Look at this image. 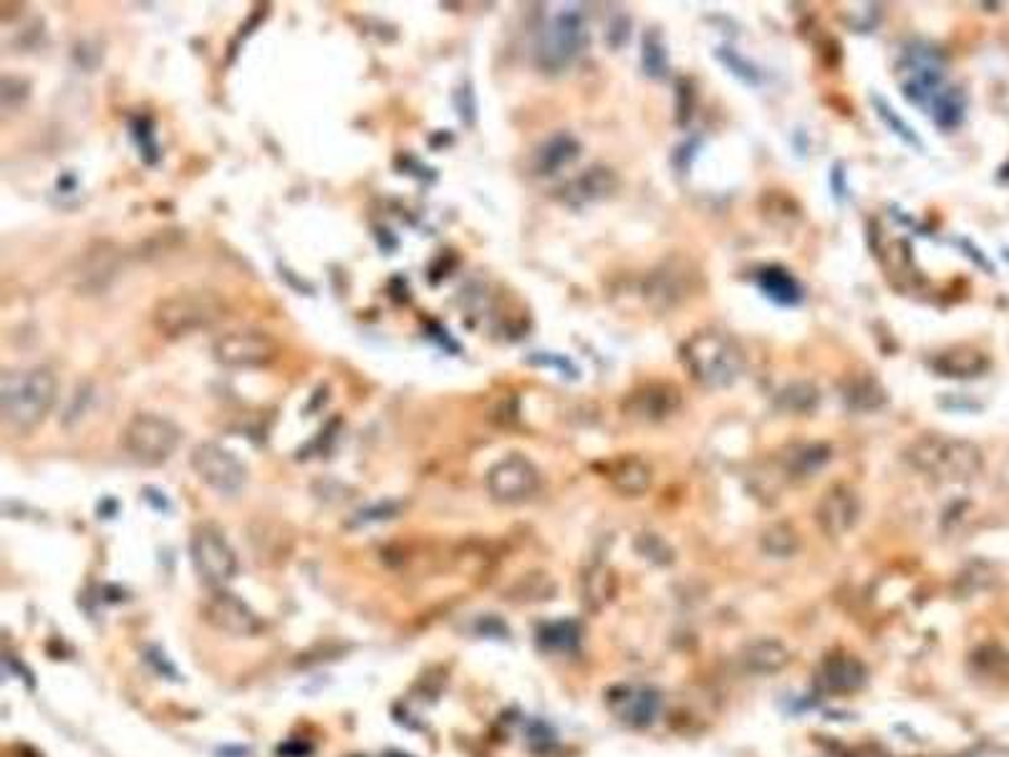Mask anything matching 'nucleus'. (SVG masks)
I'll return each mask as SVG.
<instances>
[{"label":"nucleus","instance_id":"obj_13","mask_svg":"<svg viewBox=\"0 0 1009 757\" xmlns=\"http://www.w3.org/2000/svg\"><path fill=\"white\" fill-rule=\"evenodd\" d=\"M898 84L906 93V99L913 101V104L921 109H932L934 101L938 99L944 86V72L942 66L934 64L932 56H924V53H909L898 66Z\"/></svg>","mask_w":1009,"mask_h":757},{"label":"nucleus","instance_id":"obj_14","mask_svg":"<svg viewBox=\"0 0 1009 757\" xmlns=\"http://www.w3.org/2000/svg\"><path fill=\"white\" fill-rule=\"evenodd\" d=\"M606 705L616 720L631 728H646L661 712L659 692L644 684H619L608 692Z\"/></svg>","mask_w":1009,"mask_h":757},{"label":"nucleus","instance_id":"obj_6","mask_svg":"<svg viewBox=\"0 0 1009 757\" xmlns=\"http://www.w3.org/2000/svg\"><path fill=\"white\" fill-rule=\"evenodd\" d=\"M699 286L702 276L697 265L686 261L682 255H677L667 257V261L656 265L654 270H648L644 286H641V293H644L648 306L664 314V311L682 306L686 299H692Z\"/></svg>","mask_w":1009,"mask_h":757},{"label":"nucleus","instance_id":"obj_27","mask_svg":"<svg viewBox=\"0 0 1009 757\" xmlns=\"http://www.w3.org/2000/svg\"><path fill=\"white\" fill-rule=\"evenodd\" d=\"M797 545H800V538H797L795 528L787 526V522H775V526L762 533L765 553L775 558H790L797 551Z\"/></svg>","mask_w":1009,"mask_h":757},{"label":"nucleus","instance_id":"obj_26","mask_svg":"<svg viewBox=\"0 0 1009 757\" xmlns=\"http://www.w3.org/2000/svg\"><path fill=\"white\" fill-rule=\"evenodd\" d=\"M929 114L934 116V122L938 124V127H944V129L957 127V124L961 122V116H964V93H961L959 89H954V86H946V89L938 93V99L934 101L932 109H929Z\"/></svg>","mask_w":1009,"mask_h":757},{"label":"nucleus","instance_id":"obj_21","mask_svg":"<svg viewBox=\"0 0 1009 757\" xmlns=\"http://www.w3.org/2000/svg\"><path fill=\"white\" fill-rule=\"evenodd\" d=\"M578 154H581V144L570 135H555L535 152V172L538 175H555V172L570 165Z\"/></svg>","mask_w":1009,"mask_h":757},{"label":"nucleus","instance_id":"obj_4","mask_svg":"<svg viewBox=\"0 0 1009 757\" xmlns=\"http://www.w3.org/2000/svg\"><path fill=\"white\" fill-rule=\"evenodd\" d=\"M225 301L205 288H185L156 301L152 324L164 339H187L207 331L225 318Z\"/></svg>","mask_w":1009,"mask_h":757},{"label":"nucleus","instance_id":"obj_18","mask_svg":"<svg viewBox=\"0 0 1009 757\" xmlns=\"http://www.w3.org/2000/svg\"><path fill=\"white\" fill-rule=\"evenodd\" d=\"M740 659L747 672L778 674L790 665V661H793V652H790L780 639L762 636V639H755V642H749L745 649H742Z\"/></svg>","mask_w":1009,"mask_h":757},{"label":"nucleus","instance_id":"obj_2","mask_svg":"<svg viewBox=\"0 0 1009 757\" xmlns=\"http://www.w3.org/2000/svg\"><path fill=\"white\" fill-rule=\"evenodd\" d=\"M906 459L936 482H969L984 470V455L976 444L946 434L917 437L906 447Z\"/></svg>","mask_w":1009,"mask_h":757},{"label":"nucleus","instance_id":"obj_25","mask_svg":"<svg viewBox=\"0 0 1009 757\" xmlns=\"http://www.w3.org/2000/svg\"><path fill=\"white\" fill-rule=\"evenodd\" d=\"M866 679V669L860 667V661L854 657H833L828 659V665L823 669V682L828 684V690L833 692H850L858 690Z\"/></svg>","mask_w":1009,"mask_h":757},{"label":"nucleus","instance_id":"obj_9","mask_svg":"<svg viewBox=\"0 0 1009 757\" xmlns=\"http://www.w3.org/2000/svg\"><path fill=\"white\" fill-rule=\"evenodd\" d=\"M484 485L495 503L520 505L533 501L541 490V470L526 455L513 452L490 467L484 475Z\"/></svg>","mask_w":1009,"mask_h":757},{"label":"nucleus","instance_id":"obj_5","mask_svg":"<svg viewBox=\"0 0 1009 757\" xmlns=\"http://www.w3.org/2000/svg\"><path fill=\"white\" fill-rule=\"evenodd\" d=\"M182 442V429L169 417L154 412H137L122 429V447L135 463L144 467H160L175 455Z\"/></svg>","mask_w":1009,"mask_h":757},{"label":"nucleus","instance_id":"obj_15","mask_svg":"<svg viewBox=\"0 0 1009 757\" xmlns=\"http://www.w3.org/2000/svg\"><path fill=\"white\" fill-rule=\"evenodd\" d=\"M860 518V501L854 488H828L816 505V522L820 533L828 538H843L856 528Z\"/></svg>","mask_w":1009,"mask_h":757},{"label":"nucleus","instance_id":"obj_11","mask_svg":"<svg viewBox=\"0 0 1009 757\" xmlns=\"http://www.w3.org/2000/svg\"><path fill=\"white\" fill-rule=\"evenodd\" d=\"M213 356L225 369H265L276 362L278 343L261 329H235L215 339Z\"/></svg>","mask_w":1009,"mask_h":757},{"label":"nucleus","instance_id":"obj_8","mask_svg":"<svg viewBox=\"0 0 1009 757\" xmlns=\"http://www.w3.org/2000/svg\"><path fill=\"white\" fill-rule=\"evenodd\" d=\"M190 465L198 478L205 482L217 495L232 497L240 495L248 488V467L242 459L223 447L220 442H200L194 444Z\"/></svg>","mask_w":1009,"mask_h":757},{"label":"nucleus","instance_id":"obj_23","mask_svg":"<svg viewBox=\"0 0 1009 757\" xmlns=\"http://www.w3.org/2000/svg\"><path fill=\"white\" fill-rule=\"evenodd\" d=\"M843 402L854 412H875L886 404V392L873 377H848L843 384Z\"/></svg>","mask_w":1009,"mask_h":757},{"label":"nucleus","instance_id":"obj_12","mask_svg":"<svg viewBox=\"0 0 1009 757\" xmlns=\"http://www.w3.org/2000/svg\"><path fill=\"white\" fill-rule=\"evenodd\" d=\"M202 616L210 627L230 636H255L263 629L261 616L228 589L213 591V596L202 606Z\"/></svg>","mask_w":1009,"mask_h":757},{"label":"nucleus","instance_id":"obj_3","mask_svg":"<svg viewBox=\"0 0 1009 757\" xmlns=\"http://www.w3.org/2000/svg\"><path fill=\"white\" fill-rule=\"evenodd\" d=\"M682 362L694 381L707 389H727L745 371V351L722 331H699L682 343Z\"/></svg>","mask_w":1009,"mask_h":757},{"label":"nucleus","instance_id":"obj_16","mask_svg":"<svg viewBox=\"0 0 1009 757\" xmlns=\"http://www.w3.org/2000/svg\"><path fill=\"white\" fill-rule=\"evenodd\" d=\"M682 407V392L679 387L667 384V381H654V384L639 387L636 392L626 396L623 412L626 417L646 421V425H656V421L669 419L677 415Z\"/></svg>","mask_w":1009,"mask_h":757},{"label":"nucleus","instance_id":"obj_1","mask_svg":"<svg viewBox=\"0 0 1009 757\" xmlns=\"http://www.w3.org/2000/svg\"><path fill=\"white\" fill-rule=\"evenodd\" d=\"M59 396V381L49 366L8 371L0 381V412L5 425L26 434L41 427Z\"/></svg>","mask_w":1009,"mask_h":757},{"label":"nucleus","instance_id":"obj_24","mask_svg":"<svg viewBox=\"0 0 1009 757\" xmlns=\"http://www.w3.org/2000/svg\"><path fill=\"white\" fill-rule=\"evenodd\" d=\"M757 283H760L762 293L775 303H780V306H795V303L803 299V291H800V286H797V280L782 268L760 270Z\"/></svg>","mask_w":1009,"mask_h":757},{"label":"nucleus","instance_id":"obj_7","mask_svg":"<svg viewBox=\"0 0 1009 757\" xmlns=\"http://www.w3.org/2000/svg\"><path fill=\"white\" fill-rule=\"evenodd\" d=\"M190 558L194 573L213 591L228 589V583L238 576V556L220 530L213 526H200L190 538Z\"/></svg>","mask_w":1009,"mask_h":757},{"label":"nucleus","instance_id":"obj_20","mask_svg":"<svg viewBox=\"0 0 1009 757\" xmlns=\"http://www.w3.org/2000/svg\"><path fill=\"white\" fill-rule=\"evenodd\" d=\"M932 366L938 374H942V377L974 379V377H982V374L989 369V358L980 349L957 346V349L942 351V354H938L932 362Z\"/></svg>","mask_w":1009,"mask_h":757},{"label":"nucleus","instance_id":"obj_28","mask_svg":"<svg viewBox=\"0 0 1009 757\" xmlns=\"http://www.w3.org/2000/svg\"><path fill=\"white\" fill-rule=\"evenodd\" d=\"M780 407L787 412H810L818 404V389L812 384H805V381H797V384H790L780 392Z\"/></svg>","mask_w":1009,"mask_h":757},{"label":"nucleus","instance_id":"obj_17","mask_svg":"<svg viewBox=\"0 0 1009 757\" xmlns=\"http://www.w3.org/2000/svg\"><path fill=\"white\" fill-rule=\"evenodd\" d=\"M619 175L608 167H591L581 172V175L570 179L558 190V198L563 205L581 210L593 202H601L619 190Z\"/></svg>","mask_w":1009,"mask_h":757},{"label":"nucleus","instance_id":"obj_22","mask_svg":"<svg viewBox=\"0 0 1009 757\" xmlns=\"http://www.w3.org/2000/svg\"><path fill=\"white\" fill-rule=\"evenodd\" d=\"M828 459H831V447L828 444H795L790 455H785V472L790 478H810V475L823 470Z\"/></svg>","mask_w":1009,"mask_h":757},{"label":"nucleus","instance_id":"obj_10","mask_svg":"<svg viewBox=\"0 0 1009 757\" xmlns=\"http://www.w3.org/2000/svg\"><path fill=\"white\" fill-rule=\"evenodd\" d=\"M585 41H589V36H585L581 13L560 11L538 38V64L547 72H560V68L573 64Z\"/></svg>","mask_w":1009,"mask_h":757},{"label":"nucleus","instance_id":"obj_19","mask_svg":"<svg viewBox=\"0 0 1009 757\" xmlns=\"http://www.w3.org/2000/svg\"><path fill=\"white\" fill-rule=\"evenodd\" d=\"M652 467L636 455H623L608 465V482L623 497H641L652 488Z\"/></svg>","mask_w":1009,"mask_h":757}]
</instances>
